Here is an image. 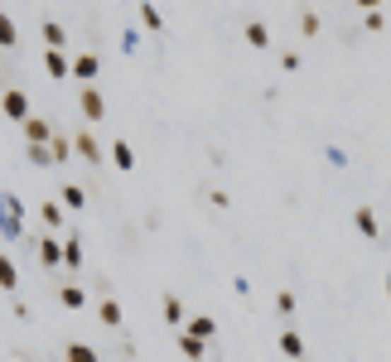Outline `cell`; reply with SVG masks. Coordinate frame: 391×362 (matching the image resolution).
Returning <instances> with one entry per match:
<instances>
[{
  "mask_svg": "<svg viewBox=\"0 0 391 362\" xmlns=\"http://www.w3.org/2000/svg\"><path fill=\"white\" fill-rule=\"evenodd\" d=\"M73 150H78V160H87L92 169H102V160H107V150L97 145L92 131H78V136H73Z\"/></svg>",
  "mask_w": 391,
  "mask_h": 362,
  "instance_id": "1",
  "label": "cell"
},
{
  "mask_svg": "<svg viewBox=\"0 0 391 362\" xmlns=\"http://www.w3.org/2000/svg\"><path fill=\"white\" fill-rule=\"evenodd\" d=\"M78 112H83V121H92V126H97V121L107 116V97H102L97 87H83V97H78Z\"/></svg>",
  "mask_w": 391,
  "mask_h": 362,
  "instance_id": "2",
  "label": "cell"
},
{
  "mask_svg": "<svg viewBox=\"0 0 391 362\" xmlns=\"http://www.w3.org/2000/svg\"><path fill=\"white\" fill-rule=\"evenodd\" d=\"M5 116L25 126V121H29V92H20V87H5Z\"/></svg>",
  "mask_w": 391,
  "mask_h": 362,
  "instance_id": "3",
  "label": "cell"
},
{
  "mask_svg": "<svg viewBox=\"0 0 391 362\" xmlns=\"http://www.w3.org/2000/svg\"><path fill=\"white\" fill-rule=\"evenodd\" d=\"M20 131H25V140H29V145H54V126H49L44 116H29V121L20 126Z\"/></svg>",
  "mask_w": 391,
  "mask_h": 362,
  "instance_id": "4",
  "label": "cell"
},
{
  "mask_svg": "<svg viewBox=\"0 0 391 362\" xmlns=\"http://www.w3.org/2000/svg\"><path fill=\"white\" fill-rule=\"evenodd\" d=\"M97 73H102V58H97V54H78V58H73V78H78V83L92 87V83H97Z\"/></svg>",
  "mask_w": 391,
  "mask_h": 362,
  "instance_id": "5",
  "label": "cell"
},
{
  "mask_svg": "<svg viewBox=\"0 0 391 362\" xmlns=\"http://www.w3.org/2000/svg\"><path fill=\"white\" fill-rule=\"evenodd\" d=\"M44 73H49V78H58V83H63V78H68V73H73V58L63 54V49H49V54H44Z\"/></svg>",
  "mask_w": 391,
  "mask_h": 362,
  "instance_id": "6",
  "label": "cell"
},
{
  "mask_svg": "<svg viewBox=\"0 0 391 362\" xmlns=\"http://www.w3.org/2000/svg\"><path fill=\"white\" fill-rule=\"evenodd\" d=\"M353 227H358V232H363L367 242H377V237H382V227H377V213H372V208H353Z\"/></svg>",
  "mask_w": 391,
  "mask_h": 362,
  "instance_id": "7",
  "label": "cell"
},
{
  "mask_svg": "<svg viewBox=\"0 0 391 362\" xmlns=\"http://www.w3.org/2000/svg\"><path fill=\"white\" fill-rule=\"evenodd\" d=\"M20 227H25V208H20L15 194H5V237H15Z\"/></svg>",
  "mask_w": 391,
  "mask_h": 362,
  "instance_id": "8",
  "label": "cell"
},
{
  "mask_svg": "<svg viewBox=\"0 0 391 362\" xmlns=\"http://www.w3.org/2000/svg\"><path fill=\"white\" fill-rule=\"evenodd\" d=\"M165 324L174 329V334L189 324V314H184V300H179V295H165Z\"/></svg>",
  "mask_w": 391,
  "mask_h": 362,
  "instance_id": "9",
  "label": "cell"
},
{
  "mask_svg": "<svg viewBox=\"0 0 391 362\" xmlns=\"http://www.w3.org/2000/svg\"><path fill=\"white\" fill-rule=\"evenodd\" d=\"M39 261L54 271V266H63V247H58V237L49 232V237H39Z\"/></svg>",
  "mask_w": 391,
  "mask_h": 362,
  "instance_id": "10",
  "label": "cell"
},
{
  "mask_svg": "<svg viewBox=\"0 0 391 362\" xmlns=\"http://www.w3.org/2000/svg\"><path fill=\"white\" fill-rule=\"evenodd\" d=\"M280 353H285L290 362H300L305 358V338L295 334V329H280Z\"/></svg>",
  "mask_w": 391,
  "mask_h": 362,
  "instance_id": "11",
  "label": "cell"
},
{
  "mask_svg": "<svg viewBox=\"0 0 391 362\" xmlns=\"http://www.w3.org/2000/svg\"><path fill=\"white\" fill-rule=\"evenodd\" d=\"M184 334H194V338H203V343H213V334H218V324H213L208 314H194V319L184 324Z\"/></svg>",
  "mask_w": 391,
  "mask_h": 362,
  "instance_id": "12",
  "label": "cell"
},
{
  "mask_svg": "<svg viewBox=\"0 0 391 362\" xmlns=\"http://www.w3.org/2000/svg\"><path fill=\"white\" fill-rule=\"evenodd\" d=\"M58 305H63V309H83L87 305V290H83V285H58Z\"/></svg>",
  "mask_w": 391,
  "mask_h": 362,
  "instance_id": "13",
  "label": "cell"
},
{
  "mask_svg": "<svg viewBox=\"0 0 391 362\" xmlns=\"http://www.w3.org/2000/svg\"><path fill=\"white\" fill-rule=\"evenodd\" d=\"M112 165L116 169H136V150H131V140H112Z\"/></svg>",
  "mask_w": 391,
  "mask_h": 362,
  "instance_id": "14",
  "label": "cell"
},
{
  "mask_svg": "<svg viewBox=\"0 0 391 362\" xmlns=\"http://www.w3.org/2000/svg\"><path fill=\"white\" fill-rule=\"evenodd\" d=\"M97 319H102L107 329H121V324H126V314H121L116 300H102V305H97Z\"/></svg>",
  "mask_w": 391,
  "mask_h": 362,
  "instance_id": "15",
  "label": "cell"
},
{
  "mask_svg": "<svg viewBox=\"0 0 391 362\" xmlns=\"http://www.w3.org/2000/svg\"><path fill=\"white\" fill-rule=\"evenodd\" d=\"M247 44L252 49H271V29L261 25V20H247Z\"/></svg>",
  "mask_w": 391,
  "mask_h": 362,
  "instance_id": "16",
  "label": "cell"
},
{
  "mask_svg": "<svg viewBox=\"0 0 391 362\" xmlns=\"http://www.w3.org/2000/svg\"><path fill=\"white\" fill-rule=\"evenodd\" d=\"M174 338H179V348H184V358H203V353H208V343H203V338H194V334H184V329H179V334H174Z\"/></svg>",
  "mask_w": 391,
  "mask_h": 362,
  "instance_id": "17",
  "label": "cell"
},
{
  "mask_svg": "<svg viewBox=\"0 0 391 362\" xmlns=\"http://www.w3.org/2000/svg\"><path fill=\"white\" fill-rule=\"evenodd\" d=\"M39 34H44V44H49V49H63V44H68V34H63V25H58V20H44V25H39Z\"/></svg>",
  "mask_w": 391,
  "mask_h": 362,
  "instance_id": "18",
  "label": "cell"
},
{
  "mask_svg": "<svg viewBox=\"0 0 391 362\" xmlns=\"http://www.w3.org/2000/svg\"><path fill=\"white\" fill-rule=\"evenodd\" d=\"M63 362H102V358H97V348H87V343H68V348H63Z\"/></svg>",
  "mask_w": 391,
  "mask_h": 362,
  "instance_id": "19",
  "label": "cell"
},
{
  "mask_svg": "<svg viewBox=\"0 0 391 362\" xmlns=\"http://www.w3.org/2000/svg\"><path fill=\"white\" fill-rule=\"evenodd\" d=\"M63 266H68V271H78V266H83V242H78V237H68V242H63Z\"/></svg>",
  "mask_w": 391,
  "mask_h": 362,
  "instance_id": "20",
  "label": "cell"
},
{
  "mask_svg": "<svg viewBox=\"0 0 391 362\" xmlns=\"http://www.w3.org/2000/svg\"><path fill=\"white\" fill-rule=\"evenodd\" d=\"M136 15H140V25L150 29V34H155V29H165V15H160V10H155V5H150V0H145V5H140Z\"/></svg>",
  "mask_w": 391,
  "mask_h": 362,
  "instance_id": "21",
  "label": "cell"
},
{
  "mask_svg": "<svg viewBox=\"0 0 391 362\" xmlns=\"http://www.w3.org/2000/svg\"><path fill=\"white\" fill-rule=\"evenodd\" d=\"M49 150H54V160H58V165H68V160L78 155V150H73V140H68V136H54V145H49Z\"/></svg>",
  "mask_w": 391,
  "mask_h": 362,
  "instance_id": "22",
  "label": "cell"
},
{
  "mask_svg": "<svg viewBox=\"0 0 391 362\" xmlns=\"http://www.w3.org/2000/svg\"><path fill=\"white\" fill-rule=\"evenodd\" d=\"M39 218H44L49 232H58V227H63V208H58V203H44V208H39Z\"/></svg>",
  "mask_w": 391,
  "mask_h": 362,
  "instance_id": "23",
  "label": "cell"
},
{
  "mask_svg": "<svg viewBox=\"0 0 391 362\" xmlns=\"http://www.w3.org/2000/svg\"><path fill=\"white\" fill-rule=\"evenodd\" d=\"M29 165L49 169V165H58V160H54V150H49V145H29Z\"/></svg>",
  "mask_w": 391,
  "mask_h": 362,
  "instance_id": "24",
  "label": "cell"
},
{
  "mask_svg": "<svg viewBox=\"0 0 391 362\" xmlns=\"http://www.w3.org/2000/svg\"><path fill=\"white\" fill-rule=\"evenodd\" d=\"M0 285H5V290H10V295H15V290H20V276H15V261H10V256H5V261H0Z\"/></svg>",
  "mask_w": 391,
  "mask_h": 362,
  "instance_id": "25",
  "label": "cell"
},
{
  "mask_svg": "<svg viewBox=\"0 0 391 362\" xmlns=\"http://www.w3.org/2000/svg\"><path fill=\"white\" fill-rule=\"evenodd\" d=\"M83 203H87V194L78 184H63V208H83Z\"/></svg>",
  "mask_w": 391,
  "mask_h": 362,
  "instance_id": "26",
  "label": "cell"
},
{
  "mask_svg": "<svg viewBox=\"0 0 391 362\" xmlns=\"http://www.w3.org/2000/svg\"><path fill=\"white\" fill-rule=\"evenodd\" d=\"M300 34H305V39L319 34V15H314V10H300Z\"/></svg>",
  "mask_w": 391,
  "mask_h": 362,
  "instance_id": "27",
  "label": "cell"
},
{
  "mask_svg": "<svg viewBox=\"0 0 391 362\" xmlns=\"http://www.w3.org/2000/svg\"><path fill=\"white\" fill-rule=\"evenodd\" d=\"M276 309L285 319H295V295H290V290H276Z\"/></svg>",
  "mask_w": 391,
  "mask_h": 362,
  "instance_id": "28",
  "label": "cell"
},
{
  "mask_svg": "<svg viewBox=\"0 0 391 362\" xmlns=\"http://www.w3.org/2000/svg\"><path fill=\"white\" fill-rule=\"evenodd\" d=\"M15 39H20V34H15V20L5 15V20H0V44H5V49H15Z\"/></svg>",
  "mask_w": 391,
  "mask_h": 362,
  "instance_id": "29",
  "label": "cell"
},
{
  "mask_svg": "<svg viewBox=\"0 0 391 362\" xmlns=\"http://www.w3.org/2000/svg\"><path fill=\"white\" fill-rule=\"evenodd\" d=\"M363 25L372 29V34H382V29H387V15H382V10H367V15H363Z\"/></svg>",
  "mask_w": 391,
  "mask_h": 362,
  "instance_id": "30",
  "label": "cell"
},
{
  "mask_svg": "<svg viewBox=\"0 0 391 362\" xmlns=\"http://www.w3.org/2000/svg\"><path fill=\"white\" fill-rule=\"evenodd\" d=\"M300 63H305L300 54H280V68H285V73H300Z\"/></svg>",
  "mask_w": 391,
  "mask_h": 362,
  "instance_id": "31",
  "label": "cell"
},
{
  "mask_svg": "<svg viewBox=\"0 0 391 362\" xmlns=\"http://www.w3.org/2000/svg\"><path fill=\"white\" fill-rule=\"evenodd\" d=\"M121 44H126V54H136V49H140V34H136V29H126V34H121Z\"/></svg>",
  "mask_w": 391,
  "mask_h": 362,
  "instance_id": "32",
  "label": "cell"
},
{
  "mask_svg": "<svg viewBox=\"0 0 391 362\" xmlns=\"http://www.w3.org/2000/svg\"><path fill=\"white\" fill-rule=\"evenodd\" d=\"M208 203H213V208H227V203H232V198H227L223 189H208Z\"/></svg>",
  "mask_w": 391,
  "mask_h": 362,
  "instance_id": "33",
  "label": "cell"
},
{
  "mask_svg": "<svg viewBox=\"0 0 391 362\" xmlns=\"http://www.w3.org/2000/svg\"><path fill=\"white\" fill-rule=\"evenodd\" d=\"M358 10H363V15L367 10H382V0H358Z\"/></svg>",
  "mask_w": 391,
  "mask_h": 362,
  "instance_id": "34",
  "label": "cell"
},
{
  "mask_svg": "<svg viewBox=\"0 0 391 362\" xmlns=\"http://www.w3.org/2000/svg\"><path fill=\"white\" fill-rule=\"evenodd\" d=\"M387 300H391V276H387Z\"/></svg>",
  "mask_w": 391,
  "mask_h": 362,
  "instance_id": "35",
  "label": "cell"
}]
</instances>
